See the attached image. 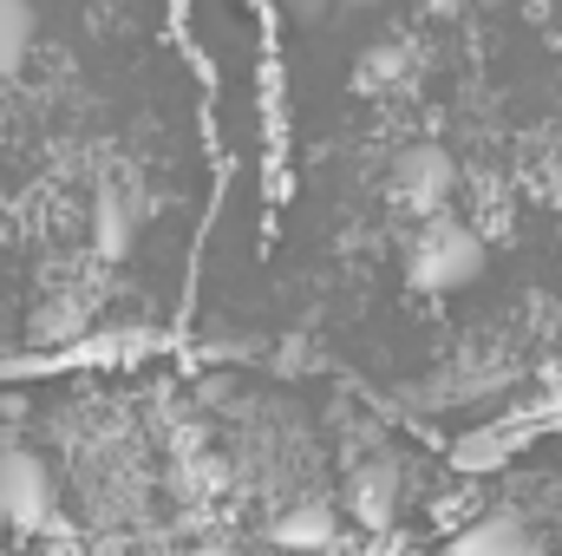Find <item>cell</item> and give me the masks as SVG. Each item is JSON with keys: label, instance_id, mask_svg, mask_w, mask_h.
I'll list each match as a JSON object with an SVG mask.
<instances>
[{"label": "cell", "instance_id": "30bf717a", "mask_svg": "<svg viewBox=\"0 0 562 556\" xmlns=\"http://www.w3.org/2000/svg\"><path fill=\"white\" fill-rule=\"evenodd\" d=\"M183 556H236V551H229V544H190Z\"/></svg>", "mask_w": 562, "mask_h": 556}, {"label": "cell", "instance_id": "ba28073f", "mask_svg": "<svg viewBox=\"0 0 562 556\" xmlns=\"http://www.w3.org/2000/svg\"><path fill=\"white\" fill-rule=\"evenodd\" d=\"M79 321H86V308L79 301H40V314H33V334L40 341H66V334H79Z\"/></svg>", "mask_w": 562, "mask_h": 556}, {"label": "cell", "instance_id": "52a82bcc", "mask_svg": "<svg viewBox=\"0 0 562 556\" xmlns=\"http://www.w3.org/2000/svg\"><path fill=\"white\" fill-rule=\"evenodd\" d=\"M33 40H40L33 0H0V73H20L26 53H33Z\"/></svg>", "mask_w": 562, "mask_h": 556}, {"label": "cell", "instance_id": "4fadbf2b", "mask_svg": "<svg viewBox=\"0 0 562 556\" xmlns=\"http://www.w3.org/2000/svg\"><path fill=\"white\" fill-rule=\"evenodd\" d=\"M477 7H504V0H477Z\"/></svg>", "mask_w": 562, "mask_h": 556}, {"label": "cell", "instance_id": "8992f818", "mask_svg": "<svg viewBox=\"0 0 562 556\" xmlns=\"http://www.w3.org/2000/svg\"><path fill=\"white\" fill-rule=\"evenodd\" d=\"M269 544H276L281 556H327L334 544H340V511L321 504V498L288 504L276 524H269Z\"/></svg>", "mask_w": 562, "mask_h": 556}, {"label": "cell", "instance_id": "6da1fadb", "mask_svg": "<svg viewBox=\"0 0 562 556\" xmlns=\"http://www.w3.org/2000/svg\"><path fill=\"white\" fill-rule=\"evenodd\" d=\"M484 269H491V243L471 223H451V216H425L419 243L406 249V281L419 294H458Z\"/></svg>", "mask_w": 562, "mask_h": 556}, {"label": "cell", "instance_id": "7c38bea8", "mask_svg": "<svg viewBox=\"0 0 562 556\" xmlns=\"http://www.w3.org/2000/svg\"><path fill=\"white\" fill-rule=\"evenodd\" d=\"M550 203H557V210H562V170H557V177H550Z\"/></svg>", "mask_w": 562, "mask_h": 556}, {"label": "cell", "instance_id": "9c48e42d", "mask_svg": "<svg viewBox=\"0 0 562 556\" xmlns=\"http://www.w3.org/2000/svg\"><path fill=\"white\" fill-rule=\"evenodd\" d=\"M393 79H406V53L400 46H373L360 59V86H393Z\"/></svg>", "mask_w": 562, "mask_h": 556}, {"label": "cell", "instance_id": "277c9868", "mask_svg": "<svg viewBox=\"0 0 562 556\" xmlns=\"http://www.w3.org/2000/svg\"><path fill=\"white\" fill-rule=\"evenodd\" d=\"M451 556H550V537L524 511H484L451 537Z\"/></svg>", "mask_w": 562, "mask_h": 556}, {"label": "cell", "instance_id": "5b68a950", "mask_svg": "<svg viewBox=\"0 0 562 556\" xmlns=\"http://www.w3.org/2000/svg\"><path fill=\"white\" fill-rule=\"evenodd\" d=\"M138 230H144L138 190H125V184H105V190L92 197V256H99V263H132V249H138Z\"/></svg>", "mask_w": 562, "mask_h": 556}, {"label": "cell", "instance_id": "5bb4252c", "mask_svg": "<svg viewBox=\"0 0 562 556\" xmlns=\"http://www.w3.org/2000/svg\"><path fill=\"white\" fill-rule=\"evenodd\" d=\"M413 556H419V551H413Z\"/></svg>", "mask_w": 562, "mask_h": 556}, {"label": "cell", "instance_id": "3957f363", "mask_svg": "<svg viewBox=\"0 0 562 556\" xmlns=\"http://www.w3.org/2000/svg\"><path fill=\"white\" fill-rule=\"evenodd\" d=\"M393 197L413 210V216H438L451 197H458V164L445 144H413L393 157Z\"/></svg>", "mask_w": 562, "mask_h": 556}, {"label": "cell", "instance_id": "8fae6325", "mask_svg": "<svg viewBox=\"0 0 562 556\" xmlns=\"http://www.w3.org/2000/svg\"><path fill=\"white\" fill-rule=\"evenodd\" d=\"M288 7H294V13H321L327 0H288Z\"/></svg>", "mask_w": 562, "mask_h": 556}, {"label": "cell", "instance_id": "7a4b0ae2", "mask_svg": "<svg viewBox=\"0 0 562 556\" xmlns=\"http://www.w3.org/2000/svg\"><path fill=\"white\" fill-rule=\"evenodd\" d=\"M53 524V471L40 465V452L0 438V531H46Z\"/></svg>", "mask_w": 562, "mask_h": 556}]
</instances>
